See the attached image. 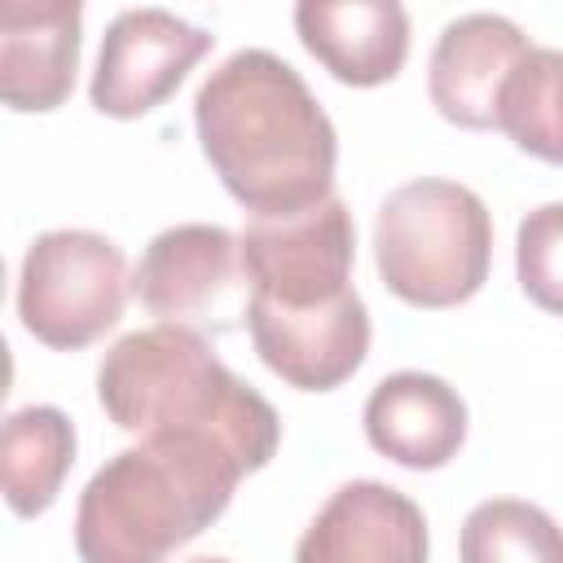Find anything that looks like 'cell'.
Returning <instances> with one entry per match:
<instances>
[{"instance_id":"3957f363","label":"cell","mask_w":563,"mask_h":563,"mask_svg":"<svg viewBox=\"0 0 563 563\" xmlns=\"http://www.w3.org/2000/svg\"><path fill=\"white\" fill-rule=\"evenodd\" d=\"M246 471L211 440L150 435L106 457L79 493V563H167L211 528Z\"/></svg>"},{"instance_id":"9c48e42d","label":"cell","mask_w":563,"mask_h":563,"mask_svg":"<svg viewBox=\"0 0 563 563\" xmlns=\"http://www.w3.org/2000/svg\"><path fill=\"white\" fill-rule=\"evenodd\" d=\"M246 330L260 361L299 391L343 387L369 352V312L356 286L317 308H282L251 299Z\"/></svg>"},{"instance_id":"2e32d148","label":"cell","mask_w":563,"mask_h":563,"mask_svg":"<svg viewBox=\"0 0 563 563\" xmlns=\"http://www.w3.org/2000/svg\"><path fill=\"white\" fill-rule=\"evenodd\" d=\"M501 132L515 150L563 167V53L532 44L501 92Z\"/></svg>"},{"instance_id":"277c9868","label":"cell","mask_w":563,"mask_h":563,"mask_svg":"<svg viewBox=\"0 0 563 563\" xmlns=\"http://www.w3.org/2000/svg\"><path fill=\"white\" fill-rule=\"evenodd\" d=\"M374 264L396 299L457 308L488 282L493 216L475 189L444 176L396 185L374 216Z\"/></svg>"},{"instance_id":"8fae6325","label":"cell","mask_w":563,"mask_h":563,"mask_svg":"<svg viewBox=\"0 0 563 563\" xmlns=\"http://www.w3.org/2000/svg\"><path fill=\"white\" fill-rule=\"evenodd\" d=\"M431 532L422 506L383 484L352 479L330 493L295 545V563H427Z\"/></svg>"},{"instance_id":"7c38bea8","label":"cell","mask_w":563,"mask_h":563,"mask_svg":"<svg viewBox=\"0 0 563 563\" xmlns=\"http://www.w3.org/2000/svg\"><path fill=\"white\" fill-rule=\"evenodd\" d=\"M79 0H4L0 4V97L18 114L57 110L79 70Z\"/></svg>"},{"instance_id":"30bf717a","label":"cell","mask_w":563,"mask_h":563,"mask_svg":"<svg viewBox=\"0 0 563 563\" xmlns=\"http://www.w3.org/2000/svg\"><path fill=\"white\" fill-rule=\"evenodd\" d=\"M532 40L501 13L453 18L427 62V92L440 119L466 132L501 128V92Z\"/></svg>"},{"instance_id":"d6986e66","label":"cell","mask_w":563,"mask_h":563,"mask_svg":"<svg viewBox=\"0 0 563 563\" xmlns=\"http://www.w3.org/2000/svg\"><path fill=\"white\" fill-rule=\"evenodd\" d=\"M194 563H229V559H194Z\"/></svg>"},{"instance_id":"7a4b0ae2","label":"cell","mask_w":563,"mask_h":563,"mask_svg":"<svg viewBox=\"0 0 563 563\" xmlns=\"http://www.w3.org/2000/svg\"><path fill=\"white\" fill-rule=\"evenodd\" d=\"M97 400L119 431L141 440H211L246 475L264 471L282 444L277 409L242 383L202 334L180 325L123 334L97 365Z\"/></svg>"},{"instance_id":"9a60e30c","label":"cell","mask_w":563,"mask_h":563,"mask_svg":"<svg viewBox=\"0 0 563 563\" xmlns=\"http://www.w3.org/2000/svg\"><path fill=\"white\" fill-rule=\"evenodd\" d=\"M75 462V422L57 405H26L0 431V488L13 515H44Z\"/></svg>"},{"instance_id":"ba28073f","label":"cell","mask_w":563,"mask_h":563,"mask_svg":"<svg viewBox=\"0 0 563 563\" xmlns=\"http://www.w3.org/2000/svg\"><path fill=\"white\" fill-rule=\"evenodd\" d=\"M211 44V31L167 9H123L101 35L88 97L110 119H141L185 84Z\"/></svg>"},{"instance_id":"5bb4252c","label":"cell","mask_w":563,"mask_h":563,"mask_svg":"<svg viewBox=\"0 0 563 563\" xmlns=\"http://www.w3.org/2000/svg\"><path fill=\"white\" fill-rule=\"evenodd\" d=\"M299 44L352 88H378L409 57V13L396 0H303L295 4Z\"/></svg>"},{"instance_id":"6da1fadb","label":"cell","mask_w":563,"mask_h":563,"mask_svg":"<svg viewBox=\"0 0 563 563\" xmlns=\"http://www.w3.org/2000/svg\"><path fill=\"white\" fill-rule=\"evenodd\" d=\"M194 128L202 158L251 220L295 216L334 194V123L303 75L268 48H238L198 84Z\"/></svg>"},{"instance_id":"52a82bcc","label":"cell","mask_w":563,"mask_h":563,"mask_svg":"<svg viewBox=\"0 0 563 563\" xmlns=\"http://www.w3.org/2000/svg\"><path fill=\"white\" fill-rule=\"evenodd\" d=\"M251 299L317 308L352 290L356 224L339 194L295 216H260L242 233Z\"/></svg>"},{"instance_id":"5b68a950","label":"cell","mask_w":563,"mask_h":563,"mask_svg":"<svg viewBox=\"0 0 563 563\" xmlns=\"http://www.w3.org/2000/svg\"><path fill=\"white\" fill-rule=\"evenodd\" d=\"M132 295L123 246L92 229L40 233L18 268V317L31 339L79 352L119 325Z\"/></svg>"},{"instance_id":"ac0fdd59","label":"cell","mask_w":563,"mask_h":563,"mask_svg":"<svg viewBox=\"0 0 563 563\" xmlns=\"http://www.w3.org/2000/svg\"><path fill=\"white\" fill-rule=\"evenodd\" d=\"M515 273L519 290L541 312L563 317V202H541L519 220Z\"/></svg>"},{"instance_id":"4fadbf2b","label":"cell","mask_w":563,"mask_h":563,"mask_svg":"<svg viewBox=\"0 0 563 563\" xmlns=\"http://www.w3.org/2000/svg\"><path fill=\"white\" fill-rule=\"evenodd\" d=\"M365 440L405 471H440L466 444V400L440 374L400 369L365 400Z\"/></svg>"},{"instance_id":"8992f818","label":"cell","mask_w":563,"mask_h":563,"mask_svg":"<svg viewBox=\"0 0 563 563\" xmlns=\"http://www.w3.org/2000/svg\"><path fill=\"white\" fill-rule=\"evenodd\" d=\"M132 295L158 325L194 334H229L246 325L251 277L242 238L220 224H172L154 233L132 268Z\"/></svg>"},{"instance_id":"e0dca14e","label":"cell","mask_w":563,"mask_h":563,"mask_svg":"<svg viewBox=\"0 0 563 563\" xmlns=\"http://www.w3.org/2000/svg\"><path fill=\"white\" fill-rule=\"evenodd\" d=\"M462 563H563V528L523 497L479 501L457 541Z\"/></svg>"}]
</instances>
